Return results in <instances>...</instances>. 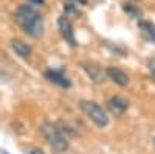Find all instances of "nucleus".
Segmentation results:
<instances>
[{
	"label": "nucleus",
	"instance_id": "nucleus-1",
	"mask_svg": "<svg viewBox=\"0 0 155 154\" xmlns=\"http://www.w3.org/2000/svg\"><path fill=\"white\" fill-rule=\"evenodd\" d=\"M14 22L33 37H41L44 34V17L31 5L19 6L14 12Z\"/></svg>",
	"mask_w": 155,
	"mask_h": 154
},
{
	"label": "nucleus",
	"instance_id": "nucleus-2",
	"mask_svg": "<svg viewBox=\"0 0 155 154\" xmlns=\"http://www.w3.org/2000/svg\"><path fill=\"white\" fill-rule=\"evenodd\" d=\"M41 132L44 134V137L47 139V142L51 145V148H53L56 152L67 151L68 142H67V139L64 137L62 131L59 129L56 125L50 123V121H44L41 125Z\"/></svg>",
	"mask_w": 155,
	"mask_h": 154
},
{
	"label": "nucleus",
	"instance_id": "nucleus-3",
	"mask_svg": "<svg viewBox=\"0 0 155 154\" xmlns=\"http://www.w3.org/2000/svg\"><path fill=\"white\" fill-rule=\"evenodd\" d=\"M79 106L82 109V112L87 115V117L92 120L98 128H106L109 125V117H107V112L104 108H101L98 103L95 101H81L79 103Z\"/></svg>",
	"mask_w": 155,
	"mask_h": 154
},
{
	"label": "nucleus",
	"instance_id": "nucleus-4",
	"mask_svg": "<svg viewBox=\"0 0 155 154\" xmlns=\"http://www.w3.org/2000/svg\"><path fill=\"white\" fill-rule=\"evenodd\" d=\"M58 25H59L61 34H62L64 39H65V42H68L71 47H74L76 45V41H74V33H73V28H71L70 19L65 17V16H62V17H59Z\"/></svg>",
	"mask_w": 155,
	"mask_h": 154
},
{
	"label": "nucleus",
	"instance_id": "nucleus-5",
	"mask_svg": "<svg viewBox=\"0 0 155 154\" xmlns=\"http://www.w3.org/2000/svg\"><path fill=\"white\" fill-rule=\"evenodd\" d=\"M82 69L85 70V73L90 76V80L93 83L99 84V83H104L107 75H106V70L101 69L98 66H93V64H82Z\"/></svg>",
	"mask_w": 155,
	"mask_h": 154
},
{
	"label": "nucleus",
	"instance_id": "nucleus-6",
	"mask_svg": "<svg viewBox=\"0 0 155 154\" xmlns=\"http://www.w3.org/2000/svg\"><path fill=\"white\" fill-rule=\"evenodd\" d=\"M106 75H107V78L112 80L113 83H116L118 86H127L129 84V76L126 72H123L121 69L118 67H107L106 69Z\"/></svg>",
	"mask_w": 155,
	"mask_h": 154
},
{
	"label": "nucleus",
	"instance_id": "nucleus-7",
	"mask_svg": "<svg viewBox=\"0 0 155 154\" xmlns=\"http://www.w3.org/2000/svg\"><path fill=\"white\" fill-rule=\"evenodd\" d=\"M107 108L115 115H123L127 111V108H129V101L121 98V97H112L107 101Z\"/></svg>",
	"mask_w": 155,
	"mask_h": 154
},
{
	"label": "nucleus",
	"instance_id": "nucleus-8",
	"mask_svg": "<svg viewBox=\"0 0 155 154\" xmlns=\"http://www.w3.org/2000/svg\"><path fill=\"white\" fill-rule=\"evenodd\" d=\"M11 47L22 58H30L31 56V47L25 41H22V39H12L11 41Z\"/></svg>",
	"mask_w": 155,
	"mask_h": 154
},
{
	"label": "nucleus",
	"instance_id": "nucleus-9",
	"mask_svg": "<svg viewBox=\"0 0 155 154\" xmlns=\"http://www.w3.org/2000/svg\"><path fill=\"white\" fill-rule=\"evenodd\" d=\"M45 76H47L51 83H56V84H59V86H62V87H70L68 78H67V76L64 75L62 72H59V70H48V72L45 73Z\"/></svg>",
	"mask_w": 155,
	"mask_h": 154
},
{
	"label": "nucleus",
	"instance_id": "nucleus-10",
	"mask_svg": "<svg viewBox=\"0 0 155 154\" xmlns=\"http://www.w3.org/2000/svg\"><path fill=\"white\" fill-rule=\"evenodd\" d=\"M140 30L143 33V36L149 41H155V25L149 20H140Z\"/></svg>",
	"mask_w": 155,
	"mask_h": 154
},
{
	"label": "nucleus",
	"instance_id": "nucleus-11",
	"mask_svg": "<svg viewBox=\"0 0 155 154\" xmlns=\"http://www.w3.org/2000/svg\"><path fill=\"white\" fill-rule=\"evenodd\" d=\"M64 9H65V17H71V16H78L79 12H78V9H76V6H74V3L71 2V0H67L65 3H64Z\"/></svg>",
	"mask_w": 155,
	"mask_h": 154
},
{
	"label": "nucleus",
	"instance_id": "nucleus-12",
	"mask_svg": "<svg viewBox=\"0 0 155 154\" xmlns=\"http://www.w3.org/2000/svg\"><path fill=\"white\" fill-rule=\"evenodd\" d=\"M28 154H45L41 148H36V146H31L28 148Z\"/></svg>",
	"mask_w": 155,
	"mask_h": 154
},
{
	"label": "nucleus",
	"instance_id": "nucleus-13",
	"mask_svg": "<svg viewBox=\"0 0 155 154\" xmlns=\"http://www.w3.org/2000/svg\"><path fill=\"white\" fill-rule=\"evenodd\" d=\"M150 70H152V73L155 75V61H152V62H150Z\"/></svg>",
	"mask_w": 155,
	"mask_h": 154
},
{
	"label": "nucleus",
	"instance_id": "nucleus-14",
	"mask_svg": "<svg viewBox=\"0 0 155 154\" xmlns=\"http://www.w3.org/2000/svg\"><path fill=\"white\" fill-rule=\"evenodd\" d=\"M44 0H31V3H36V5H42Z\"/></svg>",
	"mask_w": 155,
	"mask_h": 154
},
{
	"label": "nucleus",
	"instance_id": "nucleus-15",
	"mask_svg": "<svg viewBox=\"0 0 155 154\" xmlns=\"http://www.w3.org/2000/svg\"><path fill=\"white\" fill-rule=\"evenodd\" d=\"M79 2H81L82 5H85V3H87V0H79Z\"/></svg>",
	"mask_w": 155,
	"mask_h": 154
}]
</instances>
